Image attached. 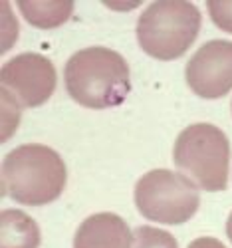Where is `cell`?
<instances>
[{
	"label": "cell",
	"mask_w": 232,
	"mask_h": 248,
	"mask_svg": "<svg viewBox=\"0 0 232 248\" xmlns=\"http://www.w3.org/2000/svg\"><path fill=\"white\" fill-rule=\"evenodd\" d=\"M64 81L70 97L90 109L117 108L127 99L131 90L125 58L103 46L76 52L66 62Z\"/></svg>",
	"instance_id": "1"
},
{
	"label": "cell",
	"mask_w": 232,
	"mask_h": 248,
	"mask_svg": "<svg viewBox=\"0 0 232 248\" xmlns=\"http://www.w3.org/2000/svg\"><path fill=\"white\" fill-rule=\"evenodd\" d=\"M68 171L58 151L42 143L12 149L2 161V195L28 206L56 201L66 189Z\"/></svg>",
	"instance_id": "2"
},
{
	"label": "cell",
	"mask_w": 232,
	"mask_h": 248,
	"mask_svg": "<svg viewBox=\"0 0 232 248\" xmlns=\"http://www.w3.org/2000/svg\"><path fill=\"white\" fill-rule=\"evenodd\" d=\"M202 16L197 4L183 0H157L137 18V42L155 60H177L186 54L201 32Z\"/></svg>",
	"instance_id": "3"
},
{
	"label": "cell",
	"mask_w": 232,
	"mask_h": 248,
	"mask_svg": "<svg viewBox=\"0 0 232 248\" xmlns=\"http://www.w3.org/2000/svg\"><path fill=\"white\" fill-rule=\"evenodd\" d=\"M173 161L185 177L208 193L228 187L230 143L224 131L213 123L185 127L175 141Z\"/></svg>",
	"instance_id": "4"
},
{
	"label": "cell",
	"mask_w": 232,
	"mask_h": 248,
	"mask_svg": "<svg viewBox=\"0 0 232 248\" xmlns=\"http://www.w3.org/2000/svg\"><path fill=\"white\" fill-rule=\"evenodd\" d=\"M137 211L153 222L183 224L193 218L201 206L197 185L169 169H153L145 173L135 185Z\"/></svg>",
	"instance_id": "5"
},
{
	"label": "cell",
	"mask_w": 232,
	"mask_h": 248,
	"mask_svg": "<svg viewBox=\"0 0 232 248\" xmlns=\"http://www.w3.org/2000/svg\"><path fill=\"white\" fill-rule=\"evenodd\" d=\"M0 78L2 90L8 92L22 108H38L46 103L58 84L52 60L36 52H24L8 60L2 66Z\"/></svg>",
	"instance_id": "6"
},
{
	"label": "cell",
	"mask_w": 232,
	"mask_h": 248,
	"mask_svg": "<svg viewBox=\"0 0 232 248\" xmlns=\"http://www.w3.org/2000/svg\"><path fill=\"white\" fill-rule=\"evenodd\" d=\"M185 78L199 97H224L232 90V42L210 40L202 44L188 60Z\"/></svg>",
	"instance_id": "7"
},
{
	"label": "cell",
	"mask_w": 232,
	"mask_h": 248,
	"mask_svg": "<svg viewBox=\"0 0 232 248\" xmlns=\"http://www.w3.org/2000/svg\"><path fill=\"white\" fill-rule=\"evenodd\" d=\"M133 232L113 213H97L83 220L74 236V248H131Z\"/></svg>",
	"instance_id": "8"
},
{
	"label": "cell",
	"mask_w": 232,
	"mask_h": 248,
	"mask_svg": "<svg viewBox=\"0 0 232 248\" xmlns=\"http://www.w3.org/2000/svg\"><path fill=\"white\" fill-rule=\"evenodd\" d=\"M0 248H38L40 229L36 220L18 209H4L0 215Z\"/></svg>",
	"instance_id": "9"
},
{
	"label": "cell",
	"mask_w": 232,
	"mask_h": 248,
	"mask_svg": "<svg viewBox=\"0 0 232 248\" xmlns=\"http://www.w3.org/2000/svg\"><path fill=\"white\" fill-rule=\"evenodd\" d=\"M16 6L26 18V22L40 30L62 26L74 12V2L70 0H18Z\"/></svg>",
	"instance_id": "10"
},
{
	"label": "cell",
	"mask_w": 232,
	"mask_h": 248,
	"mask_svg": "<svg viewBox=\"0 0 232 248\" xmlns=\"http://www.w3.org/2000/svg\"><path fill=\"white\" fill-rule=\"evenodd\" d=\"M131 248H179L177 238L157 226H137Z\"/></svg>",
	"instance_id": "11"
},
{
	"label": "cell",
	"mask_w": 232,
	"mask_h": 248,
	"mask_svg": "<svg viewBox=\"0 0 232 248\" xmlns=\"http://www.w3.org/2000/svg\"><path fill=\"white\" fill-rule=\"evenodd\" d=\"M20 103L2 90V141H8L20 121Z\"/></svg>",
	"instance_id": "12"
},
{
	"label": "cell",
	"mask_w": 232,
	"mask_h": 248,
	"mask_svg": "<svg viewBox=\"0 0 232 248\" xmlns=\"http://www.w3.org/2000/svg\"><path fill=\"white\" fill-rule=\"evenodd\" d=\"M206 10L217 28L232 34V0H208Z\"/></svg>",
	"instance_id": "13"
},
{
	"label": "cell",
	"mask_w": 232,
	"mask_h": 248,
	"mask_svg": "<svg viewBox=\"0 0 232 248\" xmlns=\"http://www.w3.org/2000/svg\"><path fill=\"white\" fill-rule=\"evenodd\" d=\"M2 12H4V18H2V30H4V44H2V54L10 50V46L16 42L18 38V22L16 18L10 14V4L8 2H2Z\"/></svg>",
	"instance_id": "14"
},
{
	"label": "cell",
	"mask_w": 232,
	"mask_h": 248,
	"mask_svg": "<svg viewBox=\"0 0 232 248\" xmlns=\"http://www.w3.org/2000/svg\"><path fill=\"white\" fill-rule=\"evenodd\" d=\"M188 248H226L218 238H213V236H201V238H195Z\"/></svg>",
	"instance_id": "15"
},
{
	"label": "cell",
	"mask_w": 232,
	"mask_h": 248,
	"mask_svg": "<svg viewBox=\"0 0 232 248\" xmlns=\"http://www.w3.org/2000/svg\"><path fill=\"white\" fill-rule=\"evenodd\" d=\"M226 236H228L230 242H232V213L228 215V220H226Z\"/></svg>",
	"instance_id": "16"
}]
</instances>
